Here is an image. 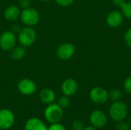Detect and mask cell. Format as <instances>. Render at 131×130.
I'll return each mask as SVG.
<instances>
[{
	"label": "cell",
	"instance_id": "obj_1",
	"mask_svg": "<svg viewBox=\"0 0 131 130\" xmlns=\"http://www.w3.org/2000/svg\"><path fill=\"white\" fill-rule=\"evenodd\" d=\"M109 113L113 120L115 122H120L126 119L128 113V108L126 103L121 100L114 101L111 105Z\"/></svg>",
	"mask_w": 131,
	"mask_h": 130
},
{
	"label": "cell",
	"instance_id": "obj_2",
	"mask_svg": "<svg viewBox=\"0 0 131 130\" xmlns=\"http://www.w3.org/2000/svg\"><path fill=\"white\" fill-rule=\"evenodd\" d=\"M64 116L63 109L58 103H50L45 110V117L51 123H60Z\"/></svg>",
	"mask_w": 131,
	"mask_h": 130
},
{
	"label": "cell",
	"instance_id": "obj_3",
	"mask_svg": "<svg viewBox=\"0 0 131 130\" xmlns=\"http://www.w3.org/2000/svg\"><path fill=\"white\" fill-rule=\"evenodd\" d=\"M37 33L32 27L26 26L19 31L18 33V41L20 44L25 48L31 46L36 41Z\"/></svg>",
	"mask_w": 131,
	"mask_h": 130
},
{
	"label": "cell",
	"instance_id": "obj_4",
	"mask_svg": "<svg viewBox=\"0 0 131 130\" xmlns=\"http://www.w3.org/2000/svg\"><path fill=\"white\" fill-rule=\"evenodd\" d=\"M20 18L25 25L33 27L38 23L40 20V15L38 10L34 8L29 7L27 8H24L21 11Z\"/></svg>",
	"mask_w": 131,
	"mask_h": 130
},
{
	"label": "cell",
	"instance_id": "obj_5",
	"mask_svg": "<svg viewBox=\"0 0 131 130\" xmlns=\"http://www.w3.org/2000/svg\"><path fill=\"white\" fill-rule=\"evenodd\" d=\"M17 38L12 31H5L0 36V48L3 51H11L16 44Z\"/></svg>",
	"mask_w": 131,
	"mask_h": 130
},
{
	"label": "cell",
	"instance_id": "obj_6",
	"mask_svg": "<svg viewBox=\"0 0 131 130\" xmlns=\"http://www.w3.org/2000/svg\"><path fill=\"white\" fill-rule=\"evenodd\" d=\"M90 99L96 104H104L109 99L108 92L101 87H95L90 91Z\"/></svg>",
	"mask_w": 131,
	"mask_h": 130
},
{
	"label": "cell",
	"instance_id": "obj_7",
	"mask_svg": "<svg viewBox=\"0 0 131 130\" xmlns=\"http://www.w3.org/2000/svg\"><path fill=\"white\" fill-rule=\"evenodd\" d=\"M76 48L70 42L63 43L57 49V56L58 58L63 61H67L71 59L75 54Z\"/></svg>",
	"mask_w": 131,
	"mask_h": 130
},
{
	"label": "cell",
	"instance_id": "obj_8",
	"mask_svg": "<svg viewBox=\"0 0 131 130\" xmlns=\"http://www.w3.org/2000/svg\"><path fill=\"white\" fill-rule=\"evenodd\" d=\"M18 90L21 94L29 96L35 93L37 90V85L31 79L23 78L18 84Z\"/></svg>",
	"mask_w": 131,
	"mask_h": 130
},
{
	"label": "cell",
	"instance_id": "obj_9",
	"mask_svg": "<svg viewBox=\"0 0 131 130\" xmlns=\"http://www.w3.org/2000/svg\"><path fill=\"white\" fill-rule=\"evenodd\" d=\"M15 123V115L8 109L0 110V129H10Z\"/></svg>",
	"mask_w": 131,
	"mask_h": 130
},
{
	"label": "cell",
	"instance_id": "obj_10",
	"mask_svg": "<svg viewBox=\"0 0 131 130\" xmlns=\"http://www.w3.org/2000/svg\"><path fill=\"white\" fill-rule=\"evenodd\" d=\"M90 122L94 127L99 129V128H103L107 124V120L105 113L103 111L96 110L91 113Z\"/></svg>",
	"mask_w": 131,
	"mask_h": 130
},
{
	"label": "cell",
	"instance_id": "obj_11",
	"mask_svg": "<svg viewBox=\"0 0 131 130\" xmlns=\"http://www.w3.org/2000/svg\"><path fill=\"white\" fill-rule=\"evenodd\" d=\"M124 21V15L121 11H111L106 18V22L107 25L111 28H116L121 25Z\"/></svg>",
	"mask_w": 131,
	"mask_h": 130
},
{
	"label": "cell",
	"instance_id": "obj_12",
	"mask_svg": "<svg viewBox=\"0 0 131 130\" xmlns=\"http://www.w3.org/2000/svg\"><path fill=\"white\" fill-rule=\"evenodd\" d=\"M78 88L77 81L73 78L65 79L61 84V91L64 96L70 97L76 93Z\"/></svg>",
	"mask_w": 131,
	"mask_h": 130
},
{
	"label": "cell",
	"instance_id": "obj_13",
	"mask_svg": "<svg viewBox=\"0 0 131 130\" xmlns=\"http://www.w3.org/2000/svg\"><path fill=\"white\" fill-rule=\"evenodd\" d=\"M24 130H48V127L38 118H31L27 120Z\"/></svg>",
	"mask_w": 131,
	"mask_h": 130
},
{
	"label": "cell",
	"instance_id": "obj_14",
	"mask_svg": "<svg viewBox=\"0 0 131 130\" xmlns=\"http://www.w3.org/2000/svg\"><path fill=\"white\" fill-rule=\"evenodd\" d=\"M21 15V11L17 5H10L4 11V17L7 21H15Z\"/></svg>",
	"mask_w": 131,
	"mask_h": 130
},
{
	"label": "cell",
	"instance_id": "obj_15",
	"mask_svg": "<svg viewBox=\"0 0 131 130\" xmlns=\"http://www.w3.org/2000/svg\"><path fill=\"white\" fill-rule=\"evenodd\" d=\"M39 97L42 103L50 104L55 100V93L51 89L45 88L40 92Z\"/></svg>",
	"mask_w": 131,
	"mask_h": 130
},
{
	"label": "cell",
	"instance_id": "obj_16",
	"mask_svg": "<svg viewBox=\"0 0 131 130\" xmlns=\"http://www.w3.org/2000/svg\"><path fill=\"white\" fill-rule=\"evenodd\" d=\"M26 54L25 48L23 46H15L11 50V57L13 60L18 61L22 59Z\"/></svg>",
	"mask_w": 131,
	"mask_h": 130
},
{
	"label": "cell",
	"instance_id": "obj_17",
	"mask_svg": "<svg viewBox=\"0 0 131 130\" xmlns=\"http://www.w3.org/2000/svg\"><path fill=\"white\" fill-rule=\"evenodd\" d=\"M108 96H109V99H111L113 102H114V101L121 100L123 93L121 90H120L119 89H113L110 92H108Z\"/></svg>",
	"mask_w": 131,
	"mask_h": 130
},
{
	"label": "cell",
	"instance_id": "obj_18",
	"mask_svg": "<svg viewBox=\"0 0 131 130\" xmlns=\"http://www.w3.org/2000/svg\"><path fill=\"white\" fill-rule=\"evenodd\" d=\"M121 12L124 17L131 19V1L126 2L121 7Z\"/></svg>",
	"mask_w": 131,
	"mask_h": 130
},
{
	"label": "cell",
	"instance_id": "obj_19",
	"mask_svg": "<svg viewBox=\"0 0 131 130\" xmlns=\"http://www.w3.org/2000/svg\"><path fill=\"white\" fill-rule=\"evenodd\" d=\"M58 104L62 108V109H65L68 108L70 105V100L68 98V97L67 96H63L59 98L58 101Z\"/></svg>",
	"mask_w": 131,
	"mask_h": 130
},
{
	"label": "cell",
	"instance_id": "obj_20",
	"mask_svg": "<svg viewBox=\"0 0 131 130\" xmlns=\"http://www.w3.org/2000/svg\"><path fill=\"white\" fill-rule=\"evenodd\" d=\"M116 129L117 130H130V126L128 123L122 120V121L117 122Z\"/></svg>",
	"mask_w": 131,
	"mask_h": 130
},
{
	"label": "cell",
	"instance_id": "obj_21",
	"mask_svg": "<svg viewBox=\"0 0 131 130\" xmlns=\"http://www.w3.org/2000/svg\"><path fill=\"white\" fill-rule=\"evenodd\" d=\"M124 89L126 93L131 94V76L127 77L124 82Z\"/></svg>",
	"mask_w": 131,
	"mask_h": 130
},
{
	"label": "cell",
	"instance_id": "obj_22",
	"mask_svg": "<svg viewBox=\"0 0 131 130\" xmlns=\"http://www.w3.org/2000/svg\"><path fill=\"white\" fill-rule=\"evenodd\" d=\"M124 39L125 44L128 47L131 48V28H129L126 31V33L124 34Z\"/></svg>",
	"mask_w": 131,
	"mask_h": 130
},
{
	"label": "cell",
	"instance_id": "obj_23",
	"mask_svg": "<svg viewBox=\"0 0 131 130\" xmlns=\"http://www.w3.org/2000/svg\"><path fill=\"white\" fill-rule=\"evenodd\" d=\"M55 1L58 5L62 7H68L74 2V0H55Z\"/></svg>",
	"mask_w": 131,
	"mask_h": 130
},
{
	"label": "cell",
	"instance_id": "obj_24",
	"mask_svg": "<svg viewBox=\"0 0 131 130\" xmlns=\"http://www.w3.org/2000/svg\"><path fill=\"white\" fill-rule=\"evenodd\" d=\"M48 130H66L64 125H62L60 123H51V125L48 128Z\"/></svg>",
	"mask_w": 131,
	"mask_h": 130
},
{
	"label": "cell",
	"instance_id": "obj_25",
	"mask_svg": "<svg viewBox=\"0 0 131 130\" xmlns=\"http://www.w3.org/2000/svg\"><path fill=\"white\" fill-rule=\"evenodd\" d=\"M72 127L74 130H83L84 128V123L80 120H74L72 123Z\"/></svg>",
	"mask_w": 131,
	"mask_h": 130
},
{
	"label": "cell",
	"instance_id": "obj_26",
	"mask_svg": "<svg viewBox=\"0 0 131 130\" xmlns=\"http://www.w3.org/2000/svg\"><path fill=\"white\" fill-rule=\"evenodd\" d=\"M19 5L23 9L29 8L31 5V0H19Z\"/></svg>",
	"mask_w": 131,
	"mask_h": 130
},
{
	"label": "cell",
	"instance_id": "obj_27",
	"mask_svg": "<svg viewBox=\"0 0 131 130\" xmlns=\"http://www.w3.org/2000/svg\"><path fill=\"white\" fill-rule=\"evenodd\" d=\"M112 2L116 5V6H118V7H121L125 2H126V0H112Z\"/></svg>",
	"mask_w": 131,
	"mask_h": 130
},
{
	"label": "cell",
	"instance_id": "obj_28",
	"mask_svg": "<svg viewBox=\"0 0 131 130\" xmlns=\"http://www.w3.org/2000/svg\"><path fill=\"white\" fill-rule=\"evenodd\" d=\"M83 130H97V128H95V127H94V126H87V127H84Z\"/></svg>",
	"mask_w": 131,
	"mask_h": 130
},
{
	"label": "cell",
	"instance_id": "obj_29",
	"mask_svg": "<svg viewBox=\"0 0 131 130\" xmlns=\"http://www.w3.org/2000/svg\"><path fill=\"white\" fill-rule=\"evenodd\" d=\"M39 1H41V2H49L51 0H39Z\"/></svg>",
	"mask_w": 131,
	"mask_h": 130
},
{
	"label": "cell",
	"instance_id": "obj_30",
	"mask_svg": "<svg viewBox=\"0 0 131 130\" xmlns=\"http://www.w3.org/2000/svg\"><path fill=\"white\" fill-rule=\"evenodd\" d=\"M0 130H5V129H0Z\"/></svg>",
	"mask_w": 131,
	"mask_h": 130
}]
</instances>
